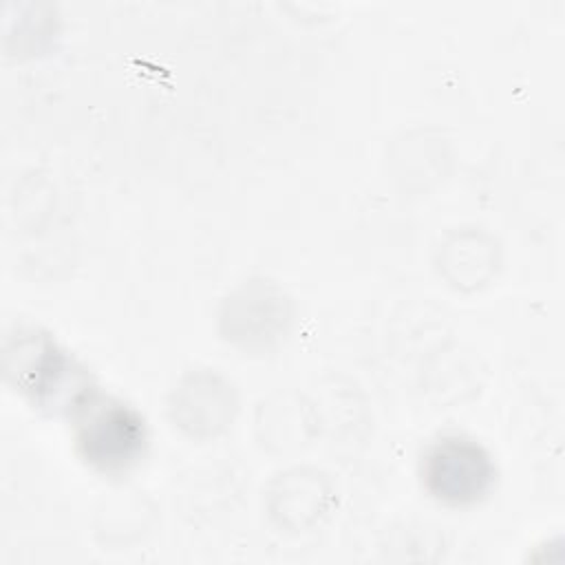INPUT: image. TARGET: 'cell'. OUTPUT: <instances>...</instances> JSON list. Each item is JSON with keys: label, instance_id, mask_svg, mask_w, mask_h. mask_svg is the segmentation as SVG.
Segmentation results:
<instances>
[{"label": "cell", "instance_id": "obj_1", "mask_svg": "<svg viewBox=\"0 0 565 565\" xmlns=\"http://www.w3.org/2000/svg\"><path fill=\"white\" fill-rule=\"evenodd\" d=\"M75 444L86 463L106 475L137 466L146 450V422L128 404L90 393L77 408Z\"/></svg>", "mask_w": 565, "mask_h": 565}, {"label": "cell", "instance_id": "obj_2", "mask_svg": "<svg viewBox=\"0 0 565 565\" xmlns=\"http://www.w3.org/2000/svg\"><path fill=\"white\" fill-rule=\"evenodd\" d=\"M494 479L497 468L488 450L463 435H444L422 457L424 488L452 508L479 503L492 490Z\"/></svg>", "mask_w": 565, "mask_h": 565}]
</instances>
